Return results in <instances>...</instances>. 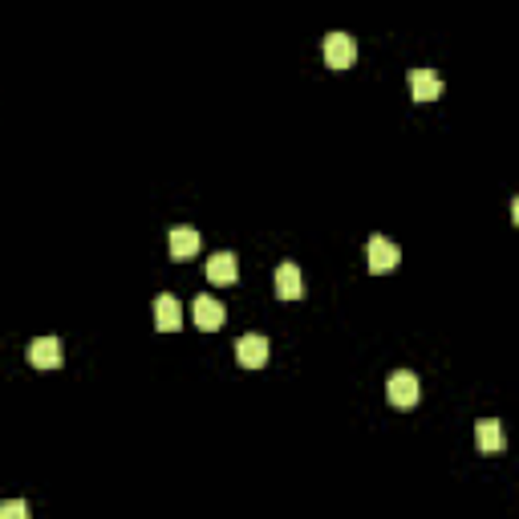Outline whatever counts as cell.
<instances>
[{"label": "cell", "instance_id": "30bf717a", "mask_svg": "<svg viewBox=\"0 0 519 519\" xmlns=\"http://www.w3.org/2000/svg\"><path fill=\"white\" fill-rule=\"evenodd\" d=\"M207 280H212V284H236V280H240V260H236V252H215V256L207 260Z\"/></svg>", "mask_w": 519, "mask_h": 519}, {"label": "cell", "instance_id": "ba28073f", "mask_svg": "<svg viewBox=\"0 0 519 519\" xmlns=\"http://www.w3.org/2000/svg\"><path fill=\"white\" fill-rule=\"evenodd\" d=\"M154 329H163V333H179L183 329V305L174 297H159L154 300Z\"/></svg>", "mask_w": 519, "mask_h": 519}, {"label": "cell", "instance_id": "5b68a950", "mask_svg": "<svg viewBox=\"0 0 519 519\" xmlns=\"http://www.w3.org/2000/svg\"><path fill=\"white\" fill-rule=\"evenodd\" d=\"M25 357H29L33 369H58L61 366V341L58 337H33Z\"/></svg>", "mask_w": 519, "mask_h": 519}, {"label": "cell", "instance_id": "3957f363", "mask_svg": "<svg viewBox=\"0 0 519 519\" xmlns=\"http://www.w3.org/2000/svg\"><path fill=\"white\" fill-rule=\"evenodd\" d=\"M236 361H240L244 369L268 366V337L264 333H244L240 341H236Z\"/></svg>", "mask_w": 519, "mask_h": 519}, {"label": "cell", "instance_id": "7a4b0ae2", "mask_svg": "<svg viewBox=\"0 0 519 519\" xmlns=\"http://www.w3.org/2000/svg\"><path fill=\"white\" fill-rule=\"evenodd\" d=\"M321 53H325V66L349 69L357 61V41L349 37V33H325V41H321Z\"/></svg>", "mask_w": 519, "mask_h": 519}, {"label": "cell", "instance_id": "4fadbf2b", "mask_svg": "<svg viewBox=\"0 0 519 519\" xmlns=\"http://www.w3.org/2000/svg\"><path fill=\"white\" fill-rule=\"evenodd\" d=\"M0 519H29V503L25 500H4L0 503Z\"/></svg>", "mask_w": 519, "mask_h": 519}, {"label": "cell", "instance_id": "7c38bea8", "mask_svg": "<svg viewBox=\"0 0 519 519\" xmlns=\"http://www.w3.org/2000/svg\"><path fill=\"white\" fill-rule=\"evenodd\" d=\"M167 244H171V256L174 260H191L195 256V252H199V231H195V228H187V223H179V228H171V240H167Z\"/></svg>", "mask_w": 519, "mask_h": 519}, {"label": "cell", "instance_id": "277c9868", "mask_svg": "<svg viewBox=\"0 0 519 519\" xmlns=\"http://www.w3.org/2000/svg\"><path fill=\"white\" fill-rule=\"evenodd\" d=\"M369 272H394L398 260H402V248H398L394 240H385V236H369Z\"/></svg>", "mask_w": 519, "mask_h": 519}, {"label": "cell", "instance_id": "52a82bcc", "mask_svg": "<svg viewBox=\"0 0 519 519\" xmlns=\"http://www.w3.org/2000/svg\"><path fill=\"white\" fill-rule=\"evenodd\" d=\"M410 94H414V102H434V97L443 94V77L426 66L410 69Z\"/></svg>", "mask_w": 519, "mask_h": 519}, {"label": "cell", "instance_id": "8992f818", "mask_svg": "<svg viewBox=\"0 0 519 519\" xmlns=\"http://www.w3.org/2000/svg\"><path fill=\"white\" fill-rule=\"evenodd\" d=\"M191 317H195V329H203V333H215V329L223 325V305L215 297H195V305H191Z\"/></svg>", "mask_w": 519, "mask_h": 519}, {"label": "cell", "instance_id": "8fae6325", "mask_svg": "<svg viewBox=\"0 0 519 519\" xmlns=\"http://www.w3.org/2000/svg\"><path fill=\"white\" fill-rule=\"evenodd\" d=\"M503 426H500V418H479L475 422V446H479L483 454H500L503 451Z\"/></svg>", "mask_w": 519, "mask_h": 519}, {"label": "cell", "instance_id": "6da1fadb", "mask_svg": "<svg viewBox=\"0 0 519 519\" xmlns=\"http://www.w3.org/2000/svg\"><path fill=\"white\" fill-rule=\"evenodd\" d=\"M385 398H390V406H398V410H410V406H418V398H422L418 374H410V369H398V374H390V382H385Z\"/></svg>", "mask_w": 519, "mask_h": 519}, {"label": "cell", "instance_id": "9c48e42d", "mask_svg": "<svg viewBox=\"0 0 519 519\" xmlns=\"http://www.w3.org/2000/svg\"><path fill=\"white\" fill-rule=\"evenodd\" d=\"M276 297L280 300H300L305 297V276H300V268L292 264V260H284L276 268Z\"/></svg>", "mask_w": 519, "mask_h": 519}]
</instances>
